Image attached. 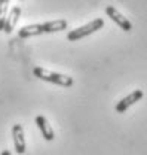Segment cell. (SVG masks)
<instances>
[{"label": "cell", "mask_w": 147, "mask_h": 155, "mask_svg": "<svg viewBox=\"0 0 147 155\" xmlns=\"http://www.w3.org/2000/svg\"><path fill=\"white\" fill-rule=\"evenodd\" d=\"M67 21L66 19H52L43 24H28L24 25L18 30V36L21 39L34 38L39 35H46V33H58L67 28Z\"/></svg>", "instance_id": "cell-1"}, {"label": "cell", "mask_w": 147, "mask_h": 155, "mask_svg": "<svg viewBox=\"0 0 147 155\" xmlns=\"http://www.w3.org/2000/svg\"><path fill=\"white\" fill-rule=\"evenodd\" d=\"M33 73L34 76L45 81V82H49V84H55L59 87H64V88H69L74 84L73 78L67 76V75H62V73H56V72H51L45 67H34L33 69Z\"/></svg>", "instance_id": "cell-2"}, {"label": "cell", "mask_w": 147, "mask_h": 155, "mask_svg": "<svg viewBox=\"0 0 147 155\" xmlns=\"http://www.w3.org/2000/svg\"><path fill=\"white\" fill-rule=\"evenodd\" d=\"M103 27H104V19L95 18V19H92V21H89L88 24L82 25V27H77V28H74V30H70V31L67 33V40H70V42L80 40V39L86 38V36H89L92 33L98 31V30L103 28Z\"/></svg>", "instance_id": "cell-3"}, {"label": "cell", "mask_w": 147, "mask_h": 155, "mask_svg": "<svg viewBox=\"0 0 147 155\" xmlns=\"http://www.w3.org/2000/svg\"><path fill=\"white\" fill-rule=\"evenodd\" d=\"M106 14H107V17H109L114 24H117L123 31H131V30H132L131 21H129L123 14H120L114 6H106Z\"/></svg>", "instance_id": "cell-4"}, {"label": "cell", "mask_w": 147, "mask_h": 155, "mask_svg": "<svg viewBox=\"0 0 147 155\" xmlns=\"http://www.w3.org/2000/svg\"><path fill=\"white\" fill-rule=\"evenodd\" d=\"M143 97H144V93H143L141 90H135V91H132V93L128 94L126 97H123L120 101H117L114 110H116L117 114H123V112L128 110L132 104H135L137 101H140Z\"/></svg>", "instance_id": "cell-5"}, {"label": "cell", "mask_w": 147, "mask_h": 155, "mask_svg": "<svg viewBox=\"0 0 147 155\" xmlns=\"http://www.w3.org/2000/svg\"><path fill=\"white\" fill-rule=\"evenodd\" d=\"M12 137H14V146L17 154L22 155L27 149V143H25V136H24V128L21 124H15L12 127Z\"/></svg>", "instance_id": "cell-6"}, {"label": "cell", "mask_w": 147, "mask_h": 155, "mask_svg": "<svg viewBox=\"0 0 147 155\" xmlns=\"http://www.w3.org/2000/svg\"><path fill=\"white\" fill-rule=\"evenodd\" d=\"M19 15H21V6H14L9 11V14L6 17V21H5V27H3L5 33L11 35L14 31V28H15V25H17V22L19 19Z\"/></svg>", "instance_id": "cell-7"}, {"label": "cell", "mask_w": 147, "mask_h": 155, "mask_svg": "<svg viewBox=\"0 0 147 155\" xmlns=\"http://www.w3.org/2000/svg\"><path fill=\"white\" fill-rule=\"evenodd\" d=\"M36 125L39 127V130H40V133H42L45 140L52 142V140L55 139V133H54L52 127L49 125V122H48V119H46L45 116H42V115L36 116Z\"/></svg>", "instance_id": "cell-8"}, {"label": "cell", "mask_w": 147, "mask_h": 155, "mask_svg": "<svg viewBox=\"0 0 147 155\" xmlns=\"http://www.w3.org/2000/svg\"><path fill=\"white\" fill-rule=\"evenodd\" d=\"M9 2L11 0H0V31H3L5 21L9 14Z\"/></svg>", "instance_id": "cell-9"}, {"label": "cell", "mask_w": 147, "mask_h": 155, "mask_svg": "<svg viewBox=\"0 0 147 155\" xmlns=\"http://www.w3.org/2000/svg\"><path fill=\"white\" fill-rule=\"evenodd\" d=\"M0 155H12V154H11V151L5 149V151H2V152H0Z\"/></svg>", "instance_id": "cell-10"}]
</instances>
